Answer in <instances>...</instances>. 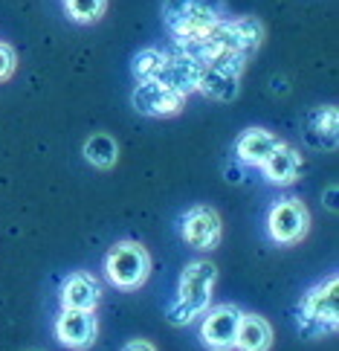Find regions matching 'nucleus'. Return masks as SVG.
Instances as JSON below:
<instances>
[{
  "mask_svg": "<svg viewBox=\"0 0 339 351\" xmlns=\"http://www.w3.org/2000/svg\"><path fill=\"white\" fill-rule=\"evenodd\" d=\"M261 44H264V23L253 15H247V18H226L200 35L197 41L177 49L192 56L200 64H209V61L235 58V56L253 58Z\"/></svg>",
  "mask_w": 339,
  "mask_h": 351,
  "instance_id": "obj_1",
  "label": "nucleus"
},
{
  "mask_svg": "<svg viewBox=\"0 0 339 351\" xmlns=\"http://www.w3.org/2000/svg\"><path fill=\"white\" fill-rule=\"evenodd\" d=\"M218 285V267L206 258H194L180 270L177 293L166 308V317L171 325H192L197 317H203L212 305V293Z\"/></svg>",
  "mask_w": 339,
  "mask_h": 351,
  "instance_id": "obj_2",
  "label": "nucleus"
},
{
  "mask_svg": "<svg viewBox=\"0 0 339 351\" xmlns=\"http://www.w3.org/2000/svg\"><path fill=\"white\" fill-rule=\"evenodd\" d=\"M162 23L174 35V44L186 47L229 18L223 0H162Z\"/></svg>",
  "mask_w": 339,
  "mask_h": 351,
  "instance_id": "obj_3",
  "label": "nucleus"
},
{
  "mask_svg": "<svg viewBox=\"0 0 339 351\" xmlns=\"http://www.w3.org/2000/svg\"><path fill=\"white\" fill-rule=\"evenodd\" d=\"M296 325L305 337H325L336 331V325H339V279L336 276H328L325 282L313 285L301 296Z\"/></svg>",
  "mask_w": 339,
  "mask_h": 351,
  "instance_id": "obj_4",
  "label": "nucleus"
},
{
  "mask_svg": "<svg viewBox=\"0 0 339 351\" xmlns=\"http://www.w3.org/2000/svg\"><path fill=\"white\" fill-rule=\"evenodd\" d=\"M105 276L116 291H136L151 276V253L140 241H119L105 256Z\"/></svg>",
  "mask_w": 339,
  "mask_h": 351,
  "instance_id": "obj_5",
  "label": "nucleus"
},
{
  "mask_svg": "<svg viewBox=\"0 0 339 351\" xmlns=\"http://www.w3.org/2000/svg\"><path fill=\"white\" fill-rule=\"evenodd\" d=\"M249 58H221V61H209L200 70L197 79V93H203L212 102H235L241 93V79L247 70Z\"/></svg>",
  "mask_w": 339,
  "mask_h": 351,
  "instance_id": "obj_6",
  "label": "nucleus"
},
{
  "mask_svg": "<svg viewBox=\"0 0 339 351\" xmlns=\"http://www.w3.org/2000/svg\"><path fill=\"white\" fill-rule=\"evenodd\" d=\"M310 232V212L299 197H279L267 212V235L275 244H299Z\"/></svg>",
  "mask_w": 339,
  "mask_h": 351,
  "instance_id": "obj_7",
  "label": "nucleus"
},
{
  "mask_svg": "<svg viewBox=\"0 0 339 351\" xmlns=\"http://www.w3.org/2000/svg\"><path fill=\"white\" fill-rule=\"evenodd\" d=\"M180 235L192 250H218L223 238V221L215 206L209 204H194L180 215Z\"/></svg>",
  "mask_w": 339,
  "mask_h": 351,
  "instance_id": "obj_8",
  "label": "nucleus"
},
{
  "mask_svg": "<svg viewBox=\"0 0 339 351\" xmlns=\"http://www.w3.org/2000/svg\"><path fill=\"white\" fill-rule=\"evenodd\" d=\"M186 93L174 90V87L162 84V82H136L131 90V105L136 114L142 117H174L186 108Z\"/></svg>",
  "mask_w": 339,
  "mask_h": 351,
  "instance_id": "obj_9",
  "label": "nucleus"
},
{
  "mask_svg": "<svg viewBox=\"0 0 339 351\" xmlns=\"http://www.w3.org/2000/svg\"><path fill=\"white\" fill-rule=\"evenodd\" d=\"M241 308L238 305H215L206 308V317L200 322V343L209 351H232L235 348V331L241 322Z\"/></svg>",
  "mask_w": 339,
  "mask_h": 351,
  "instance_id": "obj_10",
  "label": "nucleus"
},
{
  "mask_svg": "<svg viewBox=\"0 0 339 351\" xmlns=\"http://www.w3.org/2000/svg\"><path fill=\"white\" fill-rule=\"evenodd\" d=\"M55 340L70 348V351H87L96 346L99 337V322L93 311H73V308H61L55 317Z\"/></svg>",
  "mask_w": 339,
  "mask_h": 351,
  "instance_id": "obj_11",
  "label": "nucleus"
},
{
  "mask_svg": "<svg viewBox=\"0 0 339 351\" xmlns=\"http://www.w3.org/2000/svg\"><path fill=\"white\" fill-rule=\"evenodd\" d=\"M301 140L310 148H322V152H336L339 143V114L334 105L313 108L305 117V128H301Z\"/></svg>",
  "mask_w": 339,
  "mask_h": 351,
  "instance_id": "obj_12",
  "label": "nucleus"
},
{
  "mask_svg": "<svg viewBox=\"0 0 339 351\" xmlns=\"http://www.w3.org/2000/svg\"><path fill=\"white\" fill-rule=\"evenodd\" d=\"M99 299H102V285L93 273L75 270L61 282V308L73 311H96Z\"/></svg>",
  "mask_w": 339,
  "mask_h": 351,
  "instance_id": "obj_13",
  "label": "nucleus"
},
{
  "mask_svg": "<svg viewBox=\"0 0 339 351\" xmlns=\"http://www.w3.org/2000/svg\"><path fill=\"white\" fill-rule=\"evenodd\" d=\"M279 143H281L279 136H275L273 131H267V128H247V131L238 134L232 152H235V160L241 162V166L261 169V162L273 154V148Z\"/></svg>",
  "mask_w": 339,
  "mask_h": 351,
  "instance_id": "obj_14",
  "label": "nucleus"
},
{
  "mask_svg": "<svg viewBox=\"0 0 339 351\" xmlns=\"http://www.w3.org/2000/svg\"><path fill=\"white\" fill-rule=\"evenodd\" d=\"M261 171L273 186H293L301 174V154L293 145L279 143L273 148V154L261 162Z\"/></svg>",
  "mask_w": 339,
  "mask_h": 351,
  "instance_id": "obj_15",
  "label": "nucleus"
},
{
  "mask_svg": "<svg viewBox=\"0 0 339 351\" xmlns=\"http://www.w3.org/2000/svg\"><path fill=\"white\" fill-rule=\"evenodd\" d=\"M270 348H273L270 322L264 317H258V313H241L232 351H270Z\"/></svg>",
  "mask_w": 339,
  "mask_h": 351,
  "instance_id": "obj_16",
  "label": "nucleus"
},
{
  "mask_svg": "<svg viewBox=\"0 0 339 351\" xmlns=\"http://www.w3.org/2000/svg\"><path fill=\"white\" fill-rule=\"evenodd\" d=\"M200 70H203L200 61H194L192 56L180 53V49H171V53H168V70H166V76H162V84H168V87H174V90H180L186 96L197 93Z\"/></svg>",
  "mask_w": 339,
  "mask_h": 351,
  "instance_id": "obj_17",
  "label": "nucleus"
},
{
  "mask_svg": "<svg viewBox=\"0 0 339 351\" xmlns=\"http://www.w3.org/2000/svg\"><path fill=\"white\" fill-rule=\"evenodd\" d=\"M168 70V49L145 47L131 58V73L136 82H162Z\"/></svg>",
  "mask_w": 339,
  "mask_h": 351,
  "instance_id": "obj_18",
  "label": "nucleus"
},
{
  "mask_svg": "<svg viewBox=\"0 0 339 351\" xmlns=\"http://www.w3.org/2000/svg\"><path fill=\"white\" fill-rule=\"evenodd\" d=\"M81 154L93 169L108 171V169L116 166V160H119V143L113 140L110 134H93L84 140Z\"/></svg>",
  "mask_w": 339,
  "mask_h": 351,
  "instance_id": "obj_19",
  "label": "nucleus"
},
{
  "mask_svg": "<svg viewBox=\"0 0 339 351\" xmlns=\"http://www.w3.org/2000/svg\"><path fill=\"white\" fill-rule=\"evenodd\" d=\"M67 18L75 23H96L108 12V0H61Z\"/></svg>",
  "mask_w": 339,
  "mask_h": 351,
  "instance_id": "obj_20",
  "label": "nucleus"
},
{
  "mask_svg": "<svg viewBox=\"0 0 339 351\" xmlns=\"http://www.w3.org/2000/svg\"><path fill=\"white\" fill-rule=\"evenodd\" d=\"M15 70H18L15 47H9V44L0 41V82H9L12 76H15Z\"/></svg>",
  "mask_w": 339,
  "mask_h": 351,
  "instance_id": "obj_21",
  "label": "nucleus"
},
{
  "mask_svg": "<svg viewBox=\"0 0 339 351\" xmlns=\"http://www.w3.org/2000/svg\"><path fill=\"white\" fill-rule=\"evenodd\" d=\"M122 351H157L154 343H148V340H128L122 346Z\"/></svg>",
  "mask_w": 339,
  "mask_h": 351,
  "instance_id": "obj_22",
  "label": "nucleus"
},
{
  "mask_svg": "<svg viewBox=\"0 0 339 351\" xmlns=\"http://www.w3.org/2000/svg\"><path fill=\"white\" fill-rule=\"evenodd\" d=\"M336 186H328V189H325V206H328L331 212H336Z\"/></svg>",
  "mask_w": 339,
  "mask_h": 351,
  "instance_id": "obj_23",
  "label": "nucleus"
},
{
  "mask_svg": "<svg viewBox=\"0 0 339 351\" xmlns=\"http://www.w3.org/2000/svg\"><path fill=\"white\" fill-rule=\"evenodd\" d=\"M29 351H38V348H29Z\"/></svg>",
  "mask_w": 339,
  "mask_h": 351,
  "instance_id": "obj_24",
  "label": "nucleus"
}]
</instances>
